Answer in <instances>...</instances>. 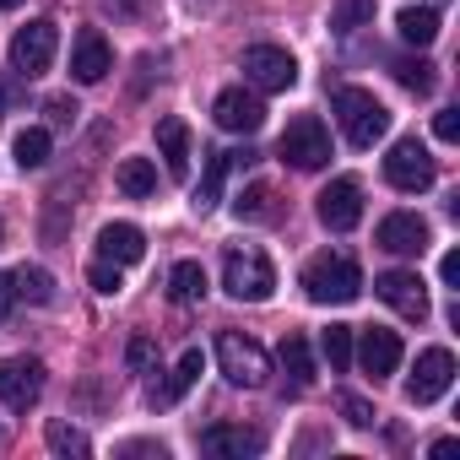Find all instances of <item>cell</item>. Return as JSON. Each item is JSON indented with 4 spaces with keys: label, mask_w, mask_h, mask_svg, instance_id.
<instances>
[{
    "label": "cell",
    "mask_w": 460,
    "mask_h": 460,
    "mask_svg": "<svg viewBox=\"0 0 460 460\" xmlns=\"http://www.w3.org/2000/svg\"><path fill=\"white\" fill-rule=\"evenodd\" d=\"M320 352H325L331 374H347V368H352V325H331V331L320 336Z\"/></svg>",
    "instance_id": "f546056e"
},
{
    "label": "cell",
    "mask_w": 460,
    "mask_h": 460,
    "mask_svg": "<svg viewBox=\"0 0 460 460\" xmlns=\"http://www.w3.org/2000/svg\"><path fill=\"white\" fill-rule=\"evenodd\" d=\"M109 6H119V12H141L146 0H109Z\"/></svg>",
    "instance_id": "60d3db41"
},
{
    "label": "cell",
    "mask_w": 460,
    "mask_h": 460,
    "mask_svg": "<svg viewBox=\"0 0 460 460\" xmlns=\"http://www.w3.org/2000/svg\"><path fill=\"white\" fill-rule=\"evenodd\" d=\"M374 293H379V304H390L401 320H428V282L417 277V271H385L379 282H374Z\"/></svg>",
    "instance_id": "8fae6325"
},
{
    "label": "cell",
    "mask_w": 460,
    "mask_h": 460,
    "mask_svg": "<svg viewBox=\"0 0 460 460\" xmlns=\"http://www.w3.org/2000/svg\"><path fill=\"white\" fill-rule=\"evenodd\" d=\"M195 379H200V352L190 347V352L179 358V368L168 374V385H152V406H173V401H179V395H184Z\"/></svg>",
    "instance_id": "603a6c76"
},
{
    "label": "cell",
    "mask_w": 460,
    "mask_h": 460,
    "mask_svg": "<svg viewBox=\"0 0 460 460\" xmlns=\"http://www.w3.org/2000/svg\"><path fill=\"white\" fill-rule=\"evenodd\" d=\"M282 163H293L298 173H314V168H325L331 163V130L314 119V114H298L288 130H282Z\"/></svg>",
    "instance_id": "5b68a950"
},
{
    "label": "cell",
    "mask_w": 460,
    "mask_h": 460,
    "mask_svg": "<svg viewBox=\"0 0 460 460\" xmlns=\"http://www.w3.org/2000/svg\"><path fill=\"white\" fill-rule=\"evenodd\" d=\"M244 82H250L255 93H288V87L298 82V66H293V55L277 49V44H250V49H244Z\"/></svg>",
    "instance_id": "52a82bcc"
},
{
    "label": "cell",
    "mask_w": 460,
    "mask_h": 460,
    "mask_svg": "<svg viewBox=\"0 0 460 460\" xmlns=\"http://www.w3.org/2000/svg\"><path fill=\"white\" fill-rule=\"evenodd\" d=\"M157 152H163V168L173 179H190V125L184 119H157Z\"/></svg>",
    "instance_id": "d6986e66"
},
{
    "label": "cell",
    "mask_w": 460,
    "mask_h": 460,
    "mask_svg": "<svg viewBox=\"0 0 460 460\" xmlns=\"http://www.w3.org/2000/svg\"><path fill=\"white\" fill-rule=\"evenodd\" d=\"M55 49H60V28L55 22H28L12 39V71L33 82V76H44L55 66Z\"/></svg>",
    "instance_id": "8992f818"
},
{
    "label": "cell",
    "mask_w": 460,
    "mask_h": 460,
    "mask_svg": "<svg viewBox=\"0 0 460 460\" xmlns=\"http://www.w3.org/2000/svg\"><path fill=\"white\" fill-rule=\"evenodd\" d=\"M44 109H49V119H55V125H71V119H76V114H82V109H76V103H71V98H49V103H44Z\"/></svg>",
    "instance_id": "8d00e7d4"
},
{
    "label": "cell",
    "mask_w": 460,
    "mask_h": 460,
    "mask_svg": "<svg viewBox=\"0 0 460 460\" xmlns=\"http://www.w3.org/2000/svg\"><path fill=\"white\" fill-rule=\"evenodd\" d=\"M282 368L293 374V390L314 385V358H309V341H304V336H288V341H282Z\"/></svg>",
    "instance_id": "83f0119b"
},
{
    "label": "cell",
    "mask_w": 460,
    "mask_h": 460,
    "mask_svg": "<svg viewBox=\"0 0 460 460\" xmlns=\"http://www.w3.org/2000/svg\"><path fill=\"white\" fill-rule=\"evenodd\" d=\"M222 288L239 304H266L277 293V271L261 250H227L222 255Z\"/></svg>",
    "instance_id": "277c9868"
},
{
    "label": "cell",
    "mask_w": 460,
    "mask_h": 460,
    "mask_svg": "<svg viewBox=\"0 0 460 460\" xmlns=\"http://www.w3.org/2000/svg\"><path fill=\"white\" fill-rule=\"evenodd\" d=\"M211 119H217L222 130H234V136H255V130L266 125V103H261L255 93H244V87H227V93H217Z\"/></svg>",
    "instance_id": "4fadbf2b"
},
{
    "label": "cell",
    "mask_w": 460,
    "mask_h": 460,
    "mask_svg": "<svg viewBox=\"0 0 460 460\" xmlns=\"http://www.w3.org/2000/svg\"><path fill=\"white\" fill-rule=\"evenodd\" d=\"M234 211H239V222H271L277 217V190L271 184H250V190H239Z\"/></svg>",
    "instance_id": "484cf974"
},
{
    "label": "cell",
    "mask_w": 460,
    "mask_h": 460,
    "mask_svg": "<svg viewBox=\"0 0 460 460\" xmlns=\"http://www.w3.org/2000/svg\"><path fill=\"white\" fill-rule=\"evenodd\" d=\"M17 98H22V87H12V82H0V119H6V114L17 109Z\"/></svg>",
    "instance_id": "f35d334b"
},
{
    "label": "cell",
    "mask_w": 460,
    "mask_h": 460,
    "mask_svg": "<svg viewBox=\"0 0 460 460\" xmlns=\"http://www.w3.org/2000/svg\"><path fill=\"white\" fill-rule=\"evenodd\" d=\"M250 163V152H206V179H200V190H195V211H211L217 206V190H222V173L234 168V163Z\"/></svg>",
    "instance_id": "7402d4cb"
},
{
    "label": "cell",
    "mask_w": 460,
    "mask_h": 460,
    "mask_svg": "<svg viewBox=\"0 0 460 460\" xmlns=\"http://www.w3.org/2000/svg\"><path fill=\"white\" fill-rule=\"evenodd\" d=\"M341 417H347L352 428H374V406H368L363 395H352V390L341 395Z\"/></svg>",
    "instance_id": "e575fe53"
},
{
    "label": "cell",
    "mask_w": 460,
    "mask_h": 460,
    "mask_svg": "<svg viewBox=\"0 0 460 460\" xmlns=\"http://www.w3.org/2000/svg\"><path fill=\"white\" fill-rule=\"evenodd\" d=\"M98 255L114 261V266H136L146 255V234H141L136 222H109L103 234H98Z\"/></svg>",
    "instance_id": "e0dca14e"
},
{
    "label": "cell",
    "mask_w": 460,
    "mask_h": 460,
    "mask_svg": "<svg viewBox=\"0 0 460 460\" xmlns=\"http://www.w3.org/2000/svg\"><path fill=\"white\" fill-rule=\"evenodd\" d=\"M320 222L331 234H347V227L363 222V184L358 179H331L320 190Z\"/></svg>",
    "instance_id": "7c38bea8"
},
{
    "label": "cell",
    "mask_w": 460,
    "mask_h": 460,
    "mask_svg": "<svg viewBox=\"0 0 460 460\" xmlns=\"http://www.w3.org/2000/svg\"><path fill=\"white\" fill-rule=\"evenodd\" d=\"M363 22H374V0H341L331 12V33H358Z\"/></svg>",
    "instance_id": "1f68e13d"
},
{
    "label": "cell",
    "mask_w": 460,
    "mask_h": 460,
    "mask_svg": "<svg viewBox=\"0 0 460 460\" xmlns=\"http://www.w3.org/2000/svg\"><path fill=\"white\" fill-rule=\"evenodd\" d=\"M44 395V363L39 358H0V406L28 411Z\"/></svg>",
    "instance_id": "9c48e42d"
},
{
    "label": "cell",
    "mask_w": 460,
    "mask_h": 460,
    "mask_svg": "<svg viewBox=\"0 0 460 460\" xmlns=\"http://www.w3.org/2000/svg\"><path fill=\"white\" fill-rule=\"evenodd\" d=\"M200 449H206V455H261L266 438H261L255 428H239V422H211V428L200 433Z\"/></svg>",
    "instance_id": "ac0fdd59"
},
{
    "label": "cell",
    "mask_w": 460,
    "mask_h": 460,
    "mask_svg": "<svg viewBox=\"0 0 460 460\" xmlns=\"http://www.w3.org/2000/svg\"><path fill=\"white\" fill-rule=\"evenodd\" d=\"M395 33H401L411 49H428V44L438 39V6H406V12L395 17Z\"/></svg>",
    "instance_id": "ffe728a7"
},
{
    "label": "cell",
    "mask_w": 460,
    "mask_h": 460,
    "mask_svg": "<svg viewBox=\"0 0 460 460\" xmlns=\"http://www.w3.org/2000/svg\"><path fill=\"white\" fill-rule=\"evenodd\" d=\"M433 136L438 141H460V109H438L433 114Z\"/></svg>",
    "instance_id": "d590c367"
},
{
    "label": "cell",
    "mask_w": 460,
    "mask_h": 460,
    "mask_svg": "<svg viewBox=\"0 0 460 460\" xmlns=\"http://www.w3.org/2000/svg\"><path fill=\"white\" fill-rule=\"evenodd\" d=\"M449 385H455V358H449V347H428V352L417 358V374L406 379V401H411V406H433Z\"/></svg>",
    "instance_id": "30bf717a"
},
{
    "label": "cell",
    "mask_w": 460,
    "mask_h": 460,
    "mask_svg": "<svg viewBox=\"0 0 460 460\" xmlns=\"http://www.w3.org/2000/svg\"><path fill=\"white\" fill-rule=\"evenodd\" d=\"M438 277H444L449 288H460V250H449V255H444V266H438Z\"/></svg>",
    "instance_id": "74e56055"
},
{
    "label": "cell",
    "mask_w": 460,
    "mask_h": 460,
    "mask_svg": "<svg viewBox=\"0 0 460 460\" xmlns=\"http://www.w3.org/2000/svg\"><path fill=\"white\" fill-rule=\"evenodd\" d=\"M0 244H6V222H0Z\"/></svg>",
    "instance_id": "7bdbcfd3"
},
{
    "label": "cell",
    "mask_w": 460,
    "mask_h": 460,
    "mask_svg": "<svg viewBox=\"0 0 460 460\" xmlns=\"http://www.w3.org/2000/svg\"><path fill=\"white\" fill-rule=\"evenodd\" d=\"M374 244L390 250V255H422V250H428V222H422L417 211H390V217L379 222Z\"/></svg>",
    "instance_id": "5bb4252c"
},
{
    "label": "cell",
    "mask_w": 460,
    "mask_h": 460,
    "mask_svg": "<svg viewBox=\"0 0 460 460\" xmlns=\"http://www.w3.org/2000/svg\"><path fill=\"white\" fill-rule=\"evenodd\" d=\"M433 6H444V0H433Z\"/></svg>",
    "instance_id": "ee69618b"
},
{
    "label": "cell",
    "mask_w": 460,
    "mask_h": 460,
    "mask_svg": "<svg viewBox=\"0 0 460 460\" xmlns=\"http://www.w3.org/2000/svg\"><path fill=\"white\" fill-rule=\"evenodd\" d=\"M44 438H49L55 455H93V438H87L82 428H71V422H49Z\"/></svg>",
    "instance_id": "4dcf8cb0"
},
{
    "label": "cell",
    "mask_w": 460,
    "mask_h": 460,
    "mask_svg": "<svg viewBox=\"0 0 460 460\" xmlns=\"http://www.w3.org/2000/svg\"><path fill=\"white\" fill-rule=\"evenodd\" d=\"M114 179H119V190H125L130 200H146V195L157 190V168H152V157H125Z\"/></svg>",
    "instance_id": "d4e9b609"
},
{
    "label": "cell",
    "mask_w": 460,
    "mask_h": 460,
    "mask_svg": "<svg viewBox=\"0 0 460 460\" xmlns=\"http://www.w3.org/2000/svg\"><path fill=\"white\" fill-rule=\"evenodd\" d=\"M87 282H93L103 298H114V293L125 288V277H119V266H114V261H93V266H87Z\"/></svg>",
    "instance_id": "d6a6232c"
},
{
    "label": "cell",
    "mask_w": 460,
    "mask_h": 460,
    "mask_svg": "<svg viewBox=\"0 0 460 460\" xmlns=\"http://www.w3.org/2000/svg\"><path fill=\"white\" fill-rule=\"evenodd\" d=\"M217 368H222L227 385H239V390H261V385L271 379L266 347H261L255 336H244V331H222V336H217Z\"/></svg>",
    "instance_id": "7a4b0ae2"
},
{
    "label": "cell",
    "mask_w": 460,
    "mask_h": 460,
    "mask_svg": "<svg viewBox=\"0 0 460 460\" xmlns=\"http://www.w3.org/2000/svg\"><path fill=\"white\" fill-rule=\"evenodd\" d=\"M390 71H395V82H401L406 93H417V98H428V93H433V82H438V76H433V66H428L422 55H417V60L406 55V60H395Z\"/></svg>",
    "instance_id": "f1b7e54d"
},
{
    "label": "cell",
    "mask_w": 460,
    "mask_h": 460,
    "mask_svg": "<svg viewBox=\"0 0 460 460\" xmlns=\"http://www.w3.org/2000/svg\"><path fill=\"white\" fill-rule=\"evenodd\" d=\"M385 179H390L395 190H406V195H422V190L433 184V157H428V146H422L417 136L395 141L390 157H385Z\"/></svg>",
    "instance_id": "ba28073f"
},
{
    "label": "cell",
    "mask_w": 460,
    "mask_h": 460,
    "mask_svg": "<svg viewBox=\"0 0 460 460\" xmlns=\"http://www.w3.org/2000/svg\"><path fill=\"white\" fill-rule=\"evenodd\" d=\"M12 152H17V163H22V168H44V163H49V130H44V125L17 130Z\"/></svg>",
    "instance_id": "4316f807"
},
{
    "label": "cell",
    "mask_w": 460,
    "mask_h": 460,
    "mask_svg": "<svg viewBox=\"0 0 460 460\" xmlns=\"http://www.w3.org/2000/svg\"><path fill=\"white\" fill-rule=\"evenodd\" d=\"M304 293L309 304H352L363 293V271L352 255H314L304 266Z\"/></svg>",
    "instance_id": "3957f363"
},
{
    "label": "cell",
    "mask_w": 460,
    "mask_h": 460,
    "mask_svg": "<svg viewBox=\"0 0 460 460\" xmlns=\"http://www.w3.org/2000/svg\"><path fill=\"white\" fill-rule=\"evenodd\" d=\"M109 71H114V55H109V39H103L98 28H82V33H76V44H71V76L93 87V82H103Z\"/></svg>",
    "instance_id": "2e32d148"
},
{
    "label": "cell",
    "mask_w": 460,
    "mask_h": 460,
    "mask_svg": "<svg viewBox=\"0 0 460 460\" xmlns=\"http://www.w3.org/2000/svg\"><path fill=\"white\" fill-rule=\"evenodd\" d=\"M331 109H336V119H341V136H347L358 152H368V146L385 141V130H390V109H385L368 87H336Z\"/></svg>",
    "instance_id": "6da1fadb"
},
{
    "label": "cell",
    "mask_w": 460,
    "mask_h": 460,
    "mask_svg": "<svg viewBox=\"0 0 460 460\" xmlns=\"http://www.w3.org/2000/svg\"><path fill=\"white\" fill-rule=\"evenodd\" d=\"M352 352H358V363H363L368 379H385V374L401 368V336L385 331V325H368L363 341H352Z\"/></svg>",
    "instance_id": "9a60e30c"
},
{
    "label": "cell",
    "mask_w": 460,
    "mask_h": 460,
    "mask_svg": "<svg viewBox=\"0 0 460 460\" xmlns=\"http://www.w3.org/2000/svg\"><path fill=\"white\" fill-rule=\"evenodd\" d=\"M12 298H22V304H55V277L44 271V266H17L12 271Z\"/></svg>",
    "instance_id": "44dd1931"
},
{
    "label": "cell",
    "mask_w": 460,
    "mask_h": 460,
    "mask_svg": "<svg viewBox=\"0 0 460 460\" xmlns=\"http://www.w3.org/2000/svg\"><path fill=\"white\" fill-rule=\"evenodd\" d=\"M12 304H17V298H12V277H0V320H6Z\"/></svg>",
    "instance_id": "ab89813d"
},
{
    "label": "cell",
    "mask_w": 460,
    "mask_h": 460,
    "mask_svg": "<svg viewBox=\"0 0 460 460\" xmlns=\"http://www.w3.org/2000/svg\"><path fill=\"white\" fill-rule=\"evenodd\" d=\"M22 6V0H0V12H17Z\"/></svg>",
    "instance_id": "b9f144b4"
},
{
    "label": "cell",
    "mask_w": 460,
    "mask_h": 460,
    "mask_svg": "<svg viewBox=\"0 0 460 460\" xmlns=\"http://www.w3.org/2000/svg\"><path fill=\"white\" fill-rule=\"evenodd\" d=\"M125 363H130L136 374H146V368L157 363V341H152V336H130V347H125Z\"/></svg>",
    "instance_id": "836d02e7"
},
{
    "label": "cell",
    "mask_w": 460,
    "mask_h": 460,
    "mask_svg": "<svg viewBox=\"0 0 460 460\" xmlns=\"http://www.w3.org/2000/svg\"><path fill=\"white\" fill-rule=\"evenodd\" d=\"M168 298H173V304H200V298H206V271H200V261H179V266L168 271Z\"/></svg>",
    "instance_id": "cb8c5ba5"
}]
</instances>
